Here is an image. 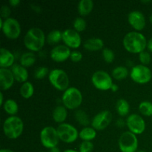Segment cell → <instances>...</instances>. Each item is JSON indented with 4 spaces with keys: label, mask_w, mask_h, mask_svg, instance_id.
<instances>
[{
    "label": "cell",
    "mask_w": 152,
    "mask_h": 152,
    "mask_svg": "<svg viewBox=\"0 0 152 152\" xmlns=\"http://www.w3.org/2000/svg\"><path fill=\"white\" fill-rule=\"evenodd\" d=\"M91 82L96 88L101 91L111 90V86L114 84L112 77L102 70L96 71L94 73L91 77Z\"/></svg>",
    "instance_id": "10"
},
{
    "label": "cell",
    "mask_w": 152,
    "mask_h": 152,
    "mask_svg": "<svg viewBox=\"0 0 152 152\" xmlns=\"http://www.w3.org/2000/svg\"><path fill=\"white\" fill-rule=\"evenodd\" d=\"M147 41L145 36L138 31H131L125 35L123 45L125 49L132 53H140L147 48Z\"/></svg>",
    "instance_id": "1"
},
{
    "label": "cell",
    "mask_w": 152,
    "mask_h": 152,
    "mask_svg": "<svg viewBox=\"0 0 152 152\" xmlns=\"http://www.w3.org/2000/svg\"><path fill=\"white\" fill-rule=\"evenodd\" d=\"M79 137L83 141H91L96 137V131L93 127H84L79 132Z\"/></svg>",
    "instance_id": "24"
},
{
    "label": "cell",
    "mask_w": 152,
    "mask_h": 152,
    "mask_svg": "<svg viewBox=\"0 0 152 152\" xmlns=\"http://www.w3.org/2000/svg\"><path fill=\"white\" fill-rule=\"evenodd\" d=\"M130 77L134 82L138 84H146L151 81L152 72L147 65L140 64L132 67Z\"/></svg>",
    "instance_id": "9"
},
{
    "label": "cell",
    "mask_w": 152,
    "mask_h": 152,
    "mask_svg": "<svg viewBox=\"0 0 152 152\" xmlns=\"http://www.w3.org/2000/svg\"><path fill=\"white\" fill-rule=\"evenodd\" d=\"M11 71L14 76L15 80L19 83H25L28 78V71L25 67L21 64L15 63L11 67Z\"/></svg>",
    "instance_id": "19"
},
{
    "label": "cell",
    "mask_w": 152,
    "mask_h": 152,
    "mask_svg": "<svg viewBox=\"0 0 152 152\" xmlns=\"http://www.w3.org/2000/svg\"><path fill=\"white\" fill-rule=\"evenodd\" d=\"M0 28L4 36L10 39H16L20 36L21 25L15 18L10 17L4 20L0 18Z\"/></svg>",
    "instance_id": "6"
},
{
    "label": "cell",
    "mask_w": 152,
    "mask_h": 152,
    "mask_svg": "<svg viewBox=\"0 0 152 152\" xmlns=\"http://www.w3.org/2000/svg\"><path fill=\"white\" fill-rule=\"evenodd\" d=\"M83 94L76 87H69L64 91L62 96L63 105L70 110L77 109L83 102Z\"/></svg>",
    "instance_id": "4"
},
{
    "label": "cell",
    "mask_w": 152,
    "mask_h": 152,
    "mask_svg": "<svg viewBox=\"0 0 152 152\" xmlns=\"http://www.w3.org/2000/svg\"><path fill=\"white\" fill-rule=\"evenodd\" d=\"M94 8V1L92 0H80L78 3L77 9L81 16L90 14Z\"/></svg>",
    "instance_id": "22"
},
{
    "label": "cell",
    "mask_w": 152,
    "mask_h": 152,
    "mask_svg": "<svg viewBox=\"0 0 152 152\" xmlns=\"http://www.w3.org/2000/svg\"><path fill=\"white\" fill-rule=\"evenodd\" d=\"M75 118L76 120L80 123V125L83 126L84 127H87L88 126L89 123H90V120H89V117L88 116V114H86V112L83 110H77L75 111Z\"/></svg>",
    "instance_id": "30"
},
{
    "label": "cell",
    "mask_w": 152,
    "mask_h": 152,
    "mask_svg": "<svg viewBox=\"0 0 152 152\" xmlns=\"http://www.w3.org/2000/svg\"><path fill=\"white\" fill-rule=\"evenodd\" d=\"M102 55L104 61L107 63H111L115 58L114 52L108 48H105L102 49Z\"/></svg>",
    "instance_id": "33"
},
{
    "label": "cell",
    "mask_w": 152,
    "mask_h": 152,
    "mask_svg": "<svg viewBox=\"0 0 152 152\" xmlns=\"http://www.w3.org/2000/svg\"><path fill=\"white\" fill-rule=\"evenodd\" d=\"M118 145L121 152H137L138 148V139L136 134L128 131L120 135Z\"/></svg>",
    "instance_id": "8"
},
{
    "label": "cell",
    "mask_w": 152,
    "mask_h": 152,
    "mask_svg": "<svg viewBox=\"0 0 152 152\" xmlns=\"http://www.w3.org/2000/svg\"><path fill=\"white\" fill-rule=\"evenodd\" d=\"M50 152H61V151L58 147H55V148L50 149Z\"/></svg>",
    "instance_id": "45"
},
{
    "label": "cell",
    "mask_w": 152,
    "mask_h": 152,
    "mask_svg": "<svg viewBox=\"0 0 152 152\" xmlns=\"http://www.w3.org/2000/svg\"><path fill=\"white\" fill-rule=\"evenodd\" d=\"M34 87L29 81L22 83L20 87V94L25 99H29L34 95Z\"/></svg>",
    "instance_id": "27"
},
{
    "label": "cell",
    "mask_w": 152,
    "mask_h": 152,
    "mask_svg": "<svg viewBox=\"0 0 152 152\" xmlns=\"http://www.w3.org/2000/svg\"><path fill=\"white\" fill-rule=\"evenodd\" d=\"M126 124L129 132L134 134H141L145 130V122L141 116L137 114H132L127 117Z\"/></svg>",
    "instance_id": "13"
},
{
    "label": "cell",
    "mask_w": 152,
    "mask_h": 152,
    "mask_svg": "<svg viewBox=\"0 0 152 152\" xmlns=\"http://www.w3.org/2000/svg\"><path fill=\"white\" fill-rule=\"evenodd\" d=\"M2 129L4 135L8 139H17L23 132L24 123L17 116H10L3 123Z\"/></svg>",
    "instance_id": "3"
},
{
    "label": "cell",
    "mask_w": 152,
    "mask_h": 152,
    "mask_svg": "<svg viewBox=\"0 0 152 152\" xmlns=\"http://www.w3.org/2000/svg\"><path fill=\"white\" fill-rule=\"evenodd\" d=\"M56 130L59 140L66 143H72L75 142L79 137L77 129L69 123H64L59 124L56 128Z\"/></svg>",
    "instance_id": "11"
},
{
    "label": "cell",
    "mask_w": 152,
    "mask_h": 152,
    "mask_svg": "<svg viewBox=\"0 0 152 152\" xmlns=\"http://www.w3.org/2000/svg\"><path fill=\"white\" fill-rule=\"evenodd\" d=\"M74 29L77 32L84 31L86 28V22L83 17H77L73 22Z\"/></svg>",
    "instance_id": "32"
},
{
    "label": "cell",
    "mask_w": 152,
    "mask_h": 152,
    "mask_svg": "<svg viewBox=\"0 0 152 152\" xmlns=\"http://www.w3.org/2000/svg\"><path fill=\"white\" fill-rule=\"evenodd\" d=\"M116 110L119 115L125 117L130 112V105L126 99H120L116 103Z\"/></svg>",
    "instance_id": "26"
},
{
    "label": "cell",
    "mask_w": 152,
    "mask_h": 152,
    "mask_svg": "<svg viewBox=\"0 0 152 152\" xmlns=\"http://www.w3.org/2000/svg\"><path fill=\"white\" fill-rule=\"evenodd\" d=\"M10 13H11V10H10L9 6L4 4L0 8V16H1V18H2V19H6L10 18Z\"/></svg>",
    "instance_id": "37"
},
{
    "label": "cell",
    "mask_w": 152,
    "mask_h": 152,
    "mask_svg": "<svg viewBox=\"0 0 152 152\" xmlns=\"http://www.w3.org/2000/svg\"><path fill=\"white\" fill-rule=\"evenodd\" d=\"M139 59L142 65H148L151 61V54L148 51H146V50H144V51L139 53Z\"/></svg>",
    "instance_id": "36"
},
{
    "label": "cell",
    "mask_w": 152,
    "mask_h": 152,
    "mask_svg": "<svg viewBox=\"0 0 152 152\" xmlns=\"http://www.w3.org/2000/svg\"><path fill=\"white\" fill-rule=\"evenodd\" d=\"M40 152H45V151H40Z\"/></svg>",
    "instance_id": "51"
},
{
    "label": "cell",
    "mask_w": 152,
    "mask_h": 152,
    "mask_svg": "<svg viewBox=\"0 0 152 152\" xmlns=\"http://www.w3.org/2000/svg\"><path fill=\"white\" fill-rule=\"evenodd\" d=\"M46 39L50 45L57 44L59 41L62 40V31L57 29L52 30L48 34Z\"/></svg>",
    "instance_id": "29"
},
{
    "label": "cell",
    "mask_w": 152,
    "mask_h": 152,
    "mask_svg": "<svg viewBox=\"0 0 152 152\" xmlns=\"http://www.w3.org/2000/svg\"><path fill=\"white\" fill-rule=\"evenodd\" d=\"M20 2V0H9V4H10V6H13V7H16V6L19 5Z\"/></svg>",
    "instance_id": "39"
},
{
    "label": "cell",
    "mask_w": 152,
    "mask_h": 152,
    "mask_svg": "<svg viewBox=\"0 0 152 152\" xmlns=\"http://www.w3.org/2000/svg\"><path fill=\"white\" fill-rule=\"evenodd\" d=\"M128 22L136 31H142L146 24L145 16L140 10L131 11L128 15Z\"/></svg>",
    "instance_id": "16"
},
{
    "label": "cell",
    "mask_w": 152,
    "mask_h": 152,
    "mask_svg": "<svg viewBox=\"0 0 152 152\" xmlns=\"http://www.w3.org/2000/svg\"><path fill=\"white\" fill-rule=\"evenodd\" d=\"M71 50L65 45H58L51 49L50 56L53 61L62 62L67 60L71 56Z\"/></svg>",
    "instance_id": "15"
},
{
    "label": "cell",
    "mask_w": 152,
    "mask_h": 152,
    "mask_svg": "<svg viewBox=\"0 0 152 152\" xmlns=\"http://www.w3.org/2000/svg\"><path fill=\"white\" fill-rule=\"evenodd\" d=\"M94 149V144L91 141H83L80 145L79 152H91Z\"/></svg>",
    "instance_id": "35"
},
{
    "label": "cell",
    "mask_w": 152,
    "mask_h": 152,
    "mask_svg": "<svg viewBox=\"0 0 152 152\" xmlns=\"http://www.w3.org/2000/svg\"><path fill=\"white\" fill-rule=\"evenodd\" d=\"M139 111L142 115L152 117V102L150 101H142L139 105Z\"/></svg>",
    "instance_id": "31"
},
{
    "label": "cell",
    "mask_w": 152,
    "mask_h": 152,
    "mask_svg": "<svg viewBox=\"0 0 152 152\" xmlns=\"http://www.w3.org/2000/svg\"><path fill=\"white\" fill-rule=\"evenodd\" d=\"M63 152H79V151H76V150H74V149H67L65 150V151H64Z\"/></svg>",
    "instance_id": "47"
},
{
    "label": "cell",
    "mask_w": 152,
    "mask_h": 152,
    "mask_svg": "<svg viewBox=\"0 0 152 152\" xmlns=\"http://www.w3.org/2000/svg\"><path fill=\"white\" fill-rule=\"evenodd\" d=\"M141 2L142 3H150V2H151V0H142V1H141Z\"/></svg>",
    "instance_id": "48"
},
{
    "label": "cell",
    "mask_w": 152,
    "mask_h": 152,
    "mask_svg": "<svg viewBox=\"0 0 152 152\" xmlns=\"http://www.w3.org/2000/svg\"><path fill=\"white\" fill-rule=\"evenodd\" d=\"M4 95H3L2 91L0 92V105H3L4 104Z\"/></svg>",
    "instance_id": "43"
},
{
    "label": "cell",
    "mask_w": 152,
    "mask_h": 152,
    "mask_svg": "<svg viewBox=\"0 0 152 152\" xmlns=\"http://www.w3.org/2000/svg\"><path fill=\"white\" fill-rule=\"evenodd\" d=\"M15 56L10 50L1 48L0 49V67L8 68L14 65Z\"/></svg>",
    "instance_id": "18"
},
{
    "label": "cell",
    "mask_w": 152,
    "mask_h": 152,
    "mask_svg": "<svg viewBox=\"0 0 152 152\" xmlns=\"http://www.w3.org/2000/svg\"><path fill=\"white\" fill-rule=\"evenodd\" d=\"M46 37L44 31L39 28L34 27L28 30L24 37L25 46L32 52L42 50L45 43Z\"/></svg>",
    "instance_id": "2"
},
{
    "label": "cell",
    "mask_w": 152,
    "mask_h": 152,
    "mask_svg": "<svg viewBox=\"0 0 152 152\" xmlns=\"http://www.w3.org/2000/svg\"><path fill=\"white\" fill-rule=\"evenodd\" d=\"M0 152H14L13 151H12L11 149H9V148H1L0 150Z\"/></svg>",
    "instance_id": "46"
},
{
    "label": "cell",
    "mask_w": 152,
    "mask_h": 152,
    "mask_svg": "<svg viewBox=\"0 0 152 152\" xmlns=\"http://www.w3.org/2000/svg\"><path fill=\"white\" fill-rule=\"evenodd\" d=\"M83 56V53H82L80 50H73V51H71L70 59H71V61H73V62H78L82 60Z\"/></svg>",
    "instance_id": "38"
},
{
    "label": "cell",
    "mask_w": 152,
    "mask_h": 152,
    "mask_svg": "<svg viewBox=\"0 0 152 152\" xmlns=\"http://www.w3.org/2000/svg\"><path fill=\"white\" fill-rule=\"evenodd\" d=\"M48 80L50 84L59 91H65L69 88V77L68 74L60 68L51 70L49 73Z\"/></svg>",
    "instance_id": "5"
},
{
    "label": "cell",
    "mask_w": 152,
    "mask_h": 152,
    "mask_svg": "<svg viewBox=\"0 0 152 152\" xmlns=\"http://www.w3.org/2000/svg\"><path fill=\"white\" fill-rule=\"evenodd\" d=\"M15 78L11 69L0 68V87L1 91H7L13 86Z\"/></svg>",
    "instance_id": "17"
},
{
    "label": "cell",
    "mask_w": 152,
    "mask_h": 152,
    "mask_svg": "<svg viewBox=\"0 0 152 152\" xmlns=\"http://www.w3.org/2000/svg\"><path fill=\"white\" fill-rule=\"evenodd\" d=\"M36 61H37V56L35 53L32 51H28L22 53L19 59L21 65L26 68L34 65Z\"/></svg>",
    "instance_id": "23"
},
{
    "label": "cell",
    "mask_w": 152,
    "mask_h": 152,
    "mask_svg": "<svg viewBox=\"0 0 152 152\" xmlns=\"http://www.w3.org/2000/svg\"><path fill=\"white\" fill-rule=\"evenodd\" d=\"M149 20H150V22H151V23L152 24V14L151 15V16H150V17H149Z\"/></svg>",
    "instance_id": "49"
},
{
    "label": "cell",
    "mask_w": 152,
    "mask_h": 152,
    "mask_svg": "<svg viewBox=\"0 0 152 152\" xmlns=\"http://www.w3.org/2000/svg\"><path fill=\"white\" fill-rule=\"evenodd\" d=\"M147 48H148L150 51L152 52V37L148 40V42H147Z\"/></svg>",
    "instance_id": "41"
},
{
    "label": "cell",
    "mask_w": 152,
    "mask_h": 152,
    "mask_svg": "<svg viewBox=\"0 0 152 152\" xmlns=\"http://www.w3.org/2000/svg\"><path fill=\"white\" fill-rule=\"evenodd\" d=\"M137 152H146V151H142V150H140V151H137Z\"/></svg>",
    "instance_id": "50"
},
{
    "label": "cell",
    "mask_w": 152,
    "mask_h": 152,
    "mask_svg": "<svg viewBox=\"0 0 152 152\" xmlns=\"http://www.w3.org/2000/svg\"><path fill=\"white\" fill-rule=\"evenodd\" d=\"M62 41L65 45L73 49L78 48L82 44L80 33L71 28H68L62 31Z\"/></svg>",
    "instance_id": "14"
},
{
    "label": "cell",
    "mask_w": 152,
    "mask_h": 152,
    "mask_svg": "<svg viewBox=\"0 0 152 152\" xmlns=\"http://www.w3.org/2000/svg\"><path fill=\"white\" fill-rule=\"evenodd\" d=\"M129 71L125 66H117L112 70L111 75L114 79L117 80H122L126 79L129 76Z\"/></svg>",
    "instance_id": "28"
},
{
    "label": "cell",
    "mask_w": 152,
    "mask_h": 152,
    "mask_svg": "<svg viewBox=\"0 0 152 152\" xmlns=\"http://www.w3.org/2000/svg\"><path fill=\"white\" fill-rule=\"evenodd\" d=\"M112 114L108 110L100 111L91 120V127L96 131H102L106 129L112 121Z\"/></svg>",
    "instance_id": "12"
},
{
    "label": "cell",
    "mask_w": 152,
    "mask_h": 152,
    "mask_svg": "<svg viewBox=\"0 0 152 152\" xmlns=\"http://www.w3.org/2000/svg\"><path fill=\"white\" fill-rule=\"evenodd\" d=\"M49 73H50V71L47 67H39L34 71V77L38 80H42V79H44L47 75H49Z\"/></svg>",
    "instance_id": "34"
},
{
    "label": "cell",
    "mask_w": 152,
    "mask_h": 152,
    "mask_svg": "<svg viewBox=\"0 0 152 152\" xmlns=\"http://www.w3.org/2000/svg\"><path fill=\"white\" fill-rule=\"evenodd\" d=\"M53 120L56 123L62 124L65 123L67 117H68V111L64 105H57L55 107L52 113Z\"/></svg>",
    "instance_id": "21"
},
{
    "label": "cell",
    "mask_w": 152,
    "mask_h": 152,
    "mask_svg": "<svg viewBox=\"0 0 152 152\" xmlns=\"http://www.w3.org/2000/svg\"><path fill=\"white\" fill-rule=\"evenodd\" d=\"M3 109L6 113L10 114V116H16L19 111V105L13 99H7L4 101L3 104Z\"/></svg>",
    "instance_id": "25"
},
{
    "label": "cell",
    "mask_w": 152,
    "mask_h": 152,
    "mask_svg": "<svg viewBox=\"0 0 152 152\" xmlns=\"http://www.w3.org/2000/svg\"><path fill=\"white\" fill-rule=\"evenodd\" d=\"M111 90L113 92H116V91H117L119 90V86H117V84H113L112 85V86H111Z\"/></svg>",
    "instance_id": "42"
},
{
    "label": "cell",
    "mask_w": 152,
    "mask_h": 152,
    "mask_svg": "<svg viewBox=\"0 0 152 152\" xmlns=\"http://www.w3.org/2000/svg\"><path fill=\"white\" fill-rule=\"evenodd\" d=\"M85 48L91 51H96L103 49L104 42L100 38H90L86 39L83 44Z\"/></svg>",
    "instance_id": "20"
},
{
    "label": "cell",
    "mask_w": 152,
    "mask_h": 152,
    "mask_svg": "<svg viewBox=\"0 0 152 152\" xmlns=\"http://www.w3.org/2000/svg\"><path fill=\"white\" fill-rule=\"evenodd\" d=\"M116 125H117V126H118V127L122 128V127H123V126H124L125 122L123 121V120H122V119H119V120L117 121V123H116Z\"/></svg>",
    "instance_id": "40"
},
{
    "label": "cell",
    "mask_w": 152,
    "mask_h": 152,
    "mask_svg": "<svg viewBox=\"0 0 152 152\" xmlns=\"http://www.w3.org/2000/svg\"><path fill=\"white\" fill-rule=\"evenodd\" d=\"M35 6H36V7H34V5H33V4H32L31 7H32V8L34 9V10H35L36 12H38V13H39V12L41 11V7H40L39 6V5H35Z\"/></svg>",
    "instance_id": "44"
},
{
    "label": "cell",
    "mask_w": 152,
    "mask_h": 152,
    "mask_svg": "<svg viewBox=\"0 0 152 152\" xmlns=\"http://www.w3.org/2000/svg\"><path fill=\"white\" fill-rule=\"evenodd\" d=\"M40 141L44 147L51 148L57 147L59 143V135L57 130L52 126H46L40 132Z\"/></svg>",
    "instance_id": "7"
}]
</instances>
